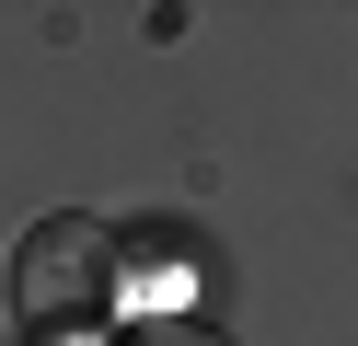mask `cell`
<instances>
[{
	"label": "cell",
	"instance_id": "6da1fadb",
	"mask_svg": "<svg viewBox=\"0 0 358 346\" xmlns=\"http://www.w3.org/2000/svg\"><path fill=\"white\" fill-rule=\"evenodd\" d=\"M12 300H24L47 335L104 323V312H116V243H104V219H81V208L35 219L24 243H12Z\"/></svg>",
	"mask_w": 358,
	"mask_h": 346
},
{
	"label": "cell",
	"instance_id": "7a4b0ae2",
	"mask_svg": "<svg viewBox=\"0 0 358 346\" xmlns=\"http://www.w3.org/2000/svg\"><path fill=\"white\" fill-rule=\"evenodd\" d=\"M150 346H220V335H185V323H173V335H150Z\"/></svg>",
	"mask_w": 358,
	"mask_h": 346
}]
</instances>
